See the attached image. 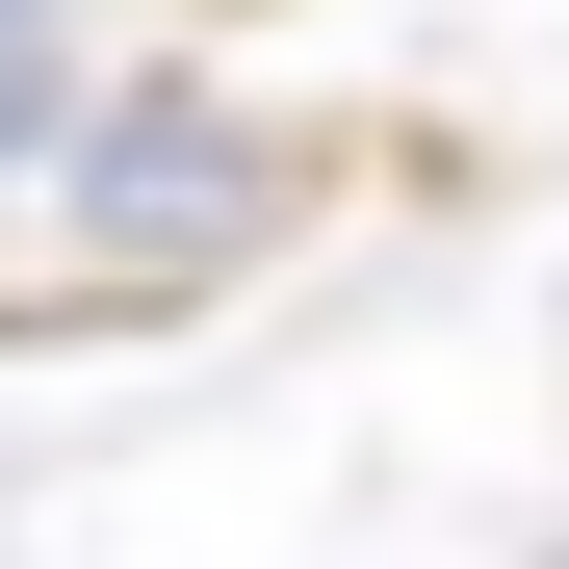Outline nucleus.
Returning <instances> with one entry per match:
<instances>
[{"label": "nucleus", "instance_id": "f257e3e1", "mask_svg": "<svg viewBox=\"0 0 569 569\" xmlns=\"http://www.w3.org/2000/svg\"><path fill=\"white\" fill-rule=\"evenodd\" d=\"M259 208H284V156H259L233 104H104V130H78V233H104V284H208Z\"/></svg>", "mask_w": 569, "mask_h": 569}, {"label": "nucleus", "instance_id": "f03ea898", "mask_svg": "<svg viewBox=\"0 0 569 569\" xmlns=\"http://www.w3.org/2000/svg\"><path fill=\"white\" fill-rule=\"evenodd\" d=\"M78 130V0H0V156Z\"/></svg>", "mask_w": 569, "mask_h": 569}]
</instances>
